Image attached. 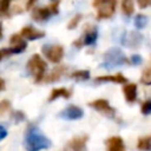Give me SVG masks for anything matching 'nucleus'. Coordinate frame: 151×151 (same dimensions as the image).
I'll use <instances>...</instances> for the list:
<instances>
[{"label":"nucleus","instance_id":"nucleus-1","mask_svg":"<svg viewBox=\"0 0 151 151\" xmlns=\"http://www.w3.org/2000/svg\"><path fill=\"white\" fill-rule=\"evenodd\" d=\"M25 146L27 151H40L48 149L51 140L37 126H29L25 134Z\"/></svg>","mask_w":151,"mask_h":151},{"label":"nucleus","instance_id":"nucleus-2","mask_svg":"<svg viewBox=\"0 0 151 151\" xmlns=\"http://www.w3.org/2000/svg\"><path fill=\"white\" fill-rule=\"evenodd\" d=\"M27 70L34 77V80L37 83H39L44 79L46 63H45V60H42V58L39 54H33L27 63Z\"/></svg>","mask_w":151,"mask_h":151},{"label":"nucleus","instance_id":"nucleus-3","mask_svg":"<svg viewBox=\"0 0 151 151\" xmlns=\"http://www.w3.org/2000/svg\"><path fill=\"white\" fill-rule=\"evenodd\" d=\"M126 58L124 55V53L118 50V48H112L110 51H107L104 55V63L103 66L107 67V68H113L118 65H122L124 63H126Z\"/></svg>","mask_w":151,"mask_h":151},{"label":"nucleus","instance_id":"nucleus-4","mask_svg":"<svg viewBox=\"0 0 151 151\" xmlns=\"http://www.w3.org/2000/svg\"><path fill=\"white\" fill-rule=\"evenodd\" d=\"M116 5L117 2L111 0H97L93 2V6L97 8V18L98 19H107L111 18L116 11Z\"/></svg>","mask_w":151,"mask_h":151},{"label":"nucleus","instance_id":"nucleus-5","mask_svg":"<svg viewBox=\"0 0 151 151\" xmlns=\"http://www.w3.org/2000/svg\"><path fill=\"white\" fill-rule=\"evenodd\" d=\"M42 52L47 57V59L52 63H59L63 59V55H64V48L60 45L45 46Z\"/></svg>","mask_w":151,"mask_h":151},{"label":"nucleus","instance_id":"nucleus-6","mask_svg":"<svg viewBox=\"0 0 151 151\" xmlns=\"http://www.w3.org/2000/svg\"><path fill=\"white\" fill-rule=\"evenodd\" d=\"M86 142H87V136L74 137L66 144L65 151H86Z\"/></svg>","mask_w":151,"mask_h":151},{"label":"nucleus","instance_id":"nucleus-7","mask_svg":"<svg viewBox=\"0 0 151 151\" xmlns=\"http://www.w3.org/2000/svg\"><path fill=\"white\" fill-rule=\"evenodd\" d=\"M88 105H90L91 107L96 109L97 111L101 112V113L105 114V116L112 117V116L114 114V109L110 106V104H109V101H107L106 99H97V100L91 101Z\"/></svg>","mask_w":151,"mask_h":151},{"label":"nucleus","instance_id":"nucleus-8","mask_svg":"<svg viewBox=\"0 0 151 151\" xmlns=\"http://www.w3.org/2000/svg\"><path fill=\"white\" fill-rule=\"evenodd\" d=\"M84 114V111L76 106V105H70L67 107H65L61 112H60V117L66 119V120H76V119H79L81 118Z\"/></svg>","mask_w":151,"mask_h":151},{"label":"nucleus","instance_id":"nucleus-9","mask_svg":"<svg viewBox=\"0 0 151 151\" xmlns=\"http://www.w3.org/2000/svg\"><path fill=\"white\" fill-rule=\"evenodd\" d=\"M9 42H11L9 50H11L12 54H13V53H20V52L25 51V48H26V46H27L26 41H25V40L21 38V35H19V34L12 35L11 39H9Z\"/></svg>","mask_w":151,"mask_h":151},{"label":"nucleus","instance_id":"nucleus-10","mask_svg":"<svg viewBox=\"0 0 151 151\" xmlns=\"http://www.w3.org/2000/svg\"><path fill=\"white\" fill-rule=\"evenodd\" d=\"M107 151H125V145L119 136H113L106 140Z\"/></svg>","mask_w":151,"mask_h":151},{"label":"nucleus","instance_id":"nucleus-11","mask_svg":"<svg viewBox=\"0 0 151 151\" xmlns=\"http://www.w3.org/2000/svg\"><path fill=\"white\" fill-rule=\"evenodd\" d=\"M21 37L24 38H27L28 40H35V39H39V38H42L45 35V32H41V31H37L34 29L33 27L31 26H26L21 29V33H20Z\"/></svg>","mask_w":151,"mask_h":151},{"label":"nucleus","instance_id":"nucleus-12","mask_svg":"<svg viewBox=\"0 0 151 151\" xmlns=\"http://www.w3.org/2000/svg\"><path fill=\"white\" fill-rule=\"evenodd\" d=\"M123 92L125 94V99L129 103H133L137 98V85L136 84H126L123 87Z\"/></svg>","mask_w":151,"mask_h":151},{"label":"nucleus","instance_id":"nucleus-13","mask_svg":"<svg viewBox=\"0 0 151 151\" xmlns=\"http://www.w3.org/2000/svg\"><path fill=\"white\" fill-rule=\"evenodd\" d=\"M51 15V12L47 7H37V8H33V12H32V17L35 21H45L48 17Z\"/></svg>","mask_w":151,"mask_h":151},{"label":"nucleus","instance_id":"nucleus-14","mask_svg":"<svg viewBox=\"0 0 151 151\" xmlns=\"http://www.w3.org/2000/svg\"><path fill=\"white\" fill-rule=\"evenodd\" d=\"M96 81H113L117 84H127L126 78L122 74V73H117L113 76H101V77H97Z\"/></svg>","mask_w":151,"mask_h":151},{"label":"nucleus","instance_id":"nucleus-15","mask_svg":"<svg viewBox=\"0 0 151 151\" xmlns=\"http://www.w3.org/2000/svg\"><path fill=\"white\" fill-rule=\"evenodd\" d=\"M65 71H66V67H65V66H57V67L53 68V71L45 78V81H47V83L57 81L58 79H60V77L64 74Z\"/></svg>","mask_w":151,"mask_h":151},{"label":"nucleus","instance_id":"nucleus-16","mask_svg":"<svg viewBox=\"0 0 151 151\" xmlns=\"http://www.w3.org/2000/svg\"><path fill=\"white\" fill-rule=\"evenodd\" d=\"M59 97H63V98H70L71 97V92L65 88V87H60V88H54L52 92H51V96L48 97V100L52 101Z\"/></svg>","mask_w":151,"mask_h":151},{"label":"nucleus","instance_id":"nucleus-17","mask_svg":"<svg viewBox=\"0 0 151 151\" xmlns=\"http://www.w3.org/2000/svg\"><path fill=\"white\" fill-rule=\"evenodd\" d=\"M137 147L143 151H150L151 150V136H145L139 138Z\"/></svg>","mask_w":151,"mask_h":151},{"label":"nucleus","instance_id":"nucleus-18","mask_svg":"<svg viewBox=\"0 0 151 151\" xmlns=\"http://www.w3.org/2000/svg\"><path fill=\"white\" fill-rule=\"evenodd\" d=\"M97 38H98V32H97L96 28H92V29H90V31L85 34L84 44H85V45H93V44L97 41Z\"/></svg>","mask_w":151,"mask_h":151},{"label":"nucleus","instance_id":"nucleus-19","mask_svg":"<svg viewBox=\"0 0 151 151\" xmlns=\"http://www.w3.org/2000/svg\"><path fill=\"white\" fill-rule=\"evenodd\" d=\"M73 79L76 80H86L90 78V71L87 70H80V71H76L72 73L71 76Z\"/></svg>","mask_w":151,"mask_h":151},{"label":"nucleus","instance_id":"nucleus-20","mask_svg":"<svg viewBox=\"0 0 151 151\" xmlns=\"http://www.w3.org/2000/svg\"><path fill=\"white\" fill-rule=\"evenodd\" d=\"M122 9H123V13L126 14V15H131L133 13V2L131 0H124L122 2Z\"/></svg>","mask_w":151,"mask_h":151},{"label":"nucleus","instance_id":"nucleus-21","mask_svg":"<svg viewBox=\"0 0 151 151\" xmlns=\"http://www.w3.org/2000/svg\"><path fill=\"white\" fill-rule=\"evenodd\" d=\"M146 22H147L146 15H144V14H137V17H136V19H134V26H136L137 28H143V27H145Z\"/></svg>","mask_w":151,"mask_h":151},{"label":"nucleus","instance_id":"nucleus-22","mask_svg":"<svg viewBox=\"0 0 151 151\" xmlns=\"http://www.w3.org/2000/svg\"><path fill=\"white\" fill-rule=\"evenodd\" d=\"M140 80L145 85H151V66L143 71V74H142Z\"/></svg>","mask_w":151,"mask_h":151},{"label":"nucleus","instance_id":"nucleus-23","mask_svg":"<svg viewBox=\"0 0 151 151\" xmlns=\"http://www.w3.org/2000/svg\"><path fill=\"white\" fill-rule=\"evenodd\" d=\"M80 19H81V14H77V15H74V17L71 19V21L68 22L67 28H68V29H73V28H76V27H77V25L79 24Z\"/></svg>","mask_w":151,"mask_h":151},{"label":"nucleus","instance_id":"nucleus-24","mask_svg":"<svg viewBox=\"0 0 151 151\" xmlns=\"http://www.w3.org/2000/svg\"><path fill=\"white\" fill-rule=\"evenodd\" d=\"M140 111L143 114H150L151 113V100H146L142 104Z\"/></svg>","mask_w":151,"mask_h":151},{"label":"nucleus","instance_id":"nucleus-25","mask_svg":"<svg viewBox=\"0 0 151 151\" xmlns=\"http://www.w3.org/2000/svg\"><path fill=\"white\" fill-rule=\"evenodd\" d=\"M9 8V1H5V0H0V15H4L7 13Z\"/></svg>","mask_w":151,"mask_h":151},{"label":"nucleus","instance_id":"nucleus-26","mask_svg":"<svg viewBox=\"0 0 151 151\" xmlns=\"http://www.w3.org/2000/svg\"><path fill=\"white\" fill-rule=\"evenodd\" d=\"M59 1H54V2H51L48 6H47V8L50 9V12H51V14H57L58 12H59Z\"/></svg>","mask_w":151,"mask_h":151},{"label":"nucleus","instance_id":"nucleus-27","mask_svg":"<svg viewBox=\"0 0 151 151\" xmlns=\"http://www.w3.org/2000/svg\"><path fill=\"white\" fill-rule=\"evenodd\" d=\"M9 54H12L9 47H8V48H1V50H0V60H1L2 58H5V57L9 55Z\"/></svg>","mask_w":151,"mask_h":151},{"label":"nucleus","instance_id":"nucleus-28","mask_svg":"<svg viewBox=\"0 0 151 151\" xmlns=\"http://www.w3.org/2000/svg\"><path fill=\"white\" fill-rule=\"evenodd\" d=\"M6 136H7V130L0 124V142H1Z\"/></svg>","mask_w":151,"mask_h":151},{"label":"nucleus","instance_id":"nucleus-29","mask_svg":"<svg viewBox=\"0 0 151 151\" xmlns=\"http://www.w3.org/2000/svg\"><path fill=\"white\" fill-rule=\"evenodd\" d=\"M138 5L140 7H147L151 5V1H145V0H138Z\"/></svg>","mask_w":151,"mask_h":151},{"label":"nucleus","instance_id":"nucleus-30","mask_svg":"<svg viewBox=\"0 0 151 151\" xmlns=\"http://www.w3.org/2000/svg\"><path fill=\"white\" fill-rule=\"evenodd\" d=\"M132 63L133 64H140L142 63V58L139 55H132Z\"/></svg>","mask_w":151,"mask_h":151},{"label":"nucleus","instance_id":"nucleus-31","mask_svg":"<svg viewBox=\"0 0 151 151\" xmlns=\"http://www.w3.org/2000/svg\"><path fill=\"white\" fill-rule=\"evenodd\" d=\"M74 45H76L77 47H80V46L83 45V42H81V41H80V39H79V40H76V41H74Z\"/></svg>","mask_w":151,"mask_h":151},{"label":"nucleus","instance_id":"nucleus-32","mask_svg":"<svg viewBox=\"0 0 151 151\" xmlns=\"http://www.w3.org/2000/svg\"><path fill=\"white\" fill-rule=\"evenodd\" d=\"M4 87H5V81H4V80L0 78V91H1Z\"/></svg>","mask_w":151,"mask_h":151},{"label":"nucleus","instance_id":"nucleus-33","mask_svg":"<svg viewBox=\"0 0 151 151\" xmlns=\"http://www.w3.org/2000/svg\"><path fill=\"white\" fill-rule=\"evenodd\" d=\"M2 39V22H0V40Z\"/></svg>","mask_w":151,"mask_h":151}]
</instances>
